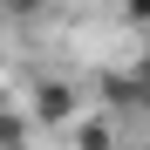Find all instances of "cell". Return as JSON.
<instances>
[{
    "mask_svg": "<svg viewBox=\"0 0 150 150\" xmlns=\"http://www.w3.org/2000/svg\"><path fill=\"white\" fill-rule=\"evenodd\" d=\"M21 109H28L34 130L68 137V123L82 116L89 103H82V82H75V75H62V68H28V75H21Z\"/></svg>",
    "mask_w": 150,
    "mask_h": 150,
    "instance_id": "1",
    "label": "cell"
},
{
    "mask_svg": "<svg viewBox=\"0 0 150 150\" xmlns=\"http://www.w3.org/2000/svg\"><path fill=\"white\" fill-rule=\"evenodd\" d=\"M130 150H150V143H130Z\"/></svg>",
    "mask_w": 150,
    "mask_h": 150,
    "instance_id": "8",
    "label": "cell"
},
{
    "mask_svg": "<svg viewBox=\"0 0 150 150\" xmlns=\"http://www.w3.org/2000/svg\"><path fill=\"white\" fill-rule=\"evenodd\" d=\"M68 150H130V130L96 103V109H82V116L68 123Z\"/></svg>",
    "mask_w": 150,
    "mask_h": 150,
    "instance_id": "3",
    "label": "cell"
},
{
    "mask_svg": "<svg viewBox=\"0 0 150 150\" xmlns=\"http://www.w3.org/2000/svg\"><path fill=\"white\" fill-rule=\"evenodd\" d=\"M89 89H96V103H103L123 130L150 116V75H143L137 62H130V68H96V75H89Z\"/></svg>",
    "mask_w": 150,
    "mask_h": 150,
    "instance_id": "2",
    "label": "cell"
},
{
    "mask_svg": "<svg viewBox=\"0 0 150 150\" xmlns=\"http://www.w3.org/2000/svg\"><path fill=\"white\" fill-rule=\"evenodd\" d=\"M41 7H48V0H0L7 21H41Z\"/></svg>",
    "mask_w": 150,
    "mask_h": 150,
    "instance_id": "6",
    "label": "cell"
},
{
    "mask_svg": "<svg viewBox=\"0 0 150 150\" xmlns=\"http://www.w3.org/2000/svg\"><path fill=\"white\" fill-rule=\"evenodd\" d=\"M137 68H143V75H150V34H143V55H137Z\"/></svg>",
    "mask_w": 150,
    "mask_h": 150,
    "instance_id": "7",
    "label": "cell"
},
{
    "mask_svg": "<svg viewBox=\"0 0 150 150\" xmlns=\"http://www.w3.org/2000/svg\"><path fill=\"white\" fill-rule=\"evenodd\" d=\"M0 150H34V123L21 109V89H0Z\"/></svg>",
    "mask_w": 150,
    "mask_h": 150,
    "instance_id": "4",
    "label": "cell"
},
{
    "mask_svg": "<svg viewBox=\"0 0 150 150\" xmlns=\"http://www.w3.org/2000/svg\"><path fill=\"white\" fill-rule=\"evenodd\" d=\"M116 14H123V21H130V28H137V34H150V0H116Z\"/></svg>",
    "mask_w": 150,
    "mask_h": 150,
    "instance_id": "5",
    "label": "cell"
}]
</instances>
